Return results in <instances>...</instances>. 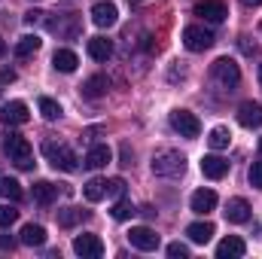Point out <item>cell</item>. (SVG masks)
<instances>
[{"instance_id":"obj_7","label":"cell","mask_w":262,"mask_h":259,"mask_svg":"<svg viewBox=\"0 0 262 259\" xmlns=\"http://www.w3.org/2000/svg\"><path fill=\"white\" fill-rule=\"evenodd\" d=\"M73 253L82 259H101L104 256V241L98 235H76L73 238Z\"/></svg>"},{"instance_id":"obj_40","label":"cell","mask_w":262,"mask_h":259,"mask_svg":"<svg viewBox=\"0 0 262 259\" xmlns=\"http://www.w3.org/2000/svg\"><path fill=\"white\" fill-rule=\"evenodd\" d=\"M241 3H244L247 9H253V6H262V0H241Z\"/></svg>"},{"instance_id":"obj_33","label":"cell","mask_w":262,"mask_h":259,"mask_svg":"<svg viewBox=\"0 0 262 259\" xmlns=\"http://www.w3.org/2000/svg\"><path fill=\"white\" fill-rule=\"evenodd\" d=\"M168 256L171 259H186L189 256V247L180 244V241H174V244H168Z\"/></svg>"},{"instance_id":"obj_29","label":"cell","mask_w":262,"mask_h":259,"mask_svg":"<svg viewBox=\"0 0 262 259\" xmlns=\"http://www.w3.org/2000/svg\"><path fill=\"white\" fill-rule=\"evenodd\" d=\"M0 195L3 198H9V201H21V186H18V180H12V177H0Z\"/></svg>"},{"instance_id":"obj_14","label":"cell","mask_w":262,"mask_h":259,"mask_svg":"<svg viewBox=\"0 0 262 259\" xmlns=\"http://www.w3.org/2000/svg\"><path fill=\"white\" fill-rule=\"evenodd\" d=\"M201 174L210 177V180H223L229 174V162L220 159V156H204L201 159Z\"/></svg>"},{"instance_id":"obj_19","label":"cell","mask_w":262,"mask_h":259,"mask_svg":"<svg viewBox=\"0 0 262 259\" xmlns=\"http://www.w3.org/2000/svg\"><path fill=\"white\" fill-rule=\"evenodd\" d=\"M55 195H58V186H55V183H49V180H37V183H34V201H37V204L49 207V204L55 201Z\"/></svg>"},{"instance_id":"obj_9","label":"cell","mask_w":262,"mask_h":259,"mask_svg":"<svg viewBox=\"0 0 262 259\" xmlns=\"http://www.w3.org/2000/svg\"><path fill=\"white\" fill-rule=\"evenodd\" d=\"M128 241H131V247H137V250H159V235L149 229V226H134L128 232Z\"/></svg>"},{"instance_id":"obj_37","label":"cell","mask_w":262,"mask_h":259,"mask_svg":"<svg viewBox=\"0 0 262 259\" xmlns=\"http://www.w3.org/2000/svg\"><path fill=\"white\" fill-rule=\"evenodd\" d=\"M0 82H15V70H0Z\"/></svg>"},{"instance_id":"obj_10","label":"cell","mask_w":262,"mask_h":259,"mask_svg":"<svg viewBox=\"0 0 262 259\" xmlns=\"http://www.w3.org/2000/svg\"><path fill=\"white\" fill-rule=\"evenodd\" d=\"M195 15H201L210 25H220L226 18V3L223 0H198L195 3Z\"/></svg>"},{"instance_id":"obj_5","label":"cell","mask_w":262,"mask_h":259,"mask_svg":"<svg viewBox=\"0 0 262 259\" xmlns=\"http://www.w3.org/2000/svg\"><path fill=\"white\" fill-rule=\"evenodd\" d=\"M183 46L189 52H204L213 46V34L201 25H189V28H183Z\"/></svg>"},{"instance_id":"obj_42","label":"cell","mask_w":262,"mask_h":259,"mask_svg":"<svg viewBox=\"0 0 262 259\" xmlns=\"http://www.w3.org/2000/svg\"><path fill=\"white\" fill-rule=\"evenodd\" d=\"M259 85H262V64H259Z\"/></svg>"},{"instance_id":"obj_21","label":"cell","mask_w":262,"mask_h":259,"mask_svg":"<svg viewBox=\"0 0 262 259\" xmlns=\"http://www.w3.org/2000/svg\"><path fill=\"white\" fill-rule=\"evenodd\" d=\"M52 64H55V70H61V73H73L76 64H79V58H76V52H70V49H55Z\"/></svg>"},{"instance_id":"obj_6","label":"cell","mask_w":262,"mask_h":259,"mask_svg":"<svg viewBox=\"0 0 262 259\" xmlns=\"http://www.w3.org/2000/svg\"><path fill=\"white\" fill-rule=\"evenodd\" d=\"M171 128L177 131L180 137H198L201 134V122H198L195 113H189V110H174L171 113Z\"/></svg>"},{"instance_id":"obj_17","label":"cell","mask_w":262,"mask_h":259,"mask_svg":"<svg viewBox=\"0 0 262 259\" xmlns=\"http://www.w3.org/2000/svg\"><path fill=\"white\" fill-rule=\"evenodd\" d=\"M189 207H192L195 213H210V210L216 207V192H213V189H198V192H192Z\"/></svg>"},{"instance_id":"obj_24","label":"cell","mask_w":262,"mask_h":259,"mask_svg":"<svg viewBox=\"0 0 262 259\" xmlns=\"http://www.w3.org/2000/svg\"><path fill=\"white\" fill-rule=\"evenodd\" d=\"M40 43H43V40H40L37 34H25V37L15 43V55H18V58H28V55H34V52L40 49Z\"/></svg>"},{"instance_id":"obj_13","label":"cell","mask_w":262,"mask_h":259,"mask_svg":"<svg viewBox=\"0 0 262 259\" xmlns=\"http://www.w3.org/2000/svg\"><path fill=\"white\" fill-rule=\"evenodd\" d=\"M238 122L244 128H262V104H253V101L241 104L238 107Z\"/></svg>"},{"instance_id":"obj_32","label":"cell","mask_w":262,"mask_h":259,"mask_svg":"<svg viewBox=\"0 0 262 259\" xmlns=\"http://www.w3.org/2000/svg\"><path fill=\"white\" fill-rule=\"evenodd\" d=\"M107 195H113V198H122V195H125V180H122V177H113V180H107Z\"/></svg>"},{"instance_id":"obj_16","label":"cell","mask_w":262,"mask_h":259,"mask_svg":"<svg viewBox=\"0 0 262 259\" xmlns=\"http://www.w3.org/2000/svg\"><path fill=\"white\" fill-rule=\"evenodd\" d=\"M226 220H229V223H247V220H250V204H247V198H229V204H226Z\"/></svg>"},{"instance_id":"obj_4","label":"cell","mask_w":262,"mask_h":259,"mask_svg":"<svg viewBox=\"0 0 262 259\" xmlns=\"http://www.w3.org/2000/svg\"><path fill=\"white\" fill-rule=\"evenodd\" d=\"M210 73H213V79H216L223 89H235V85L241 82V70H238V64H235L232 58H216L213 67H210Z\"/></svg>"},{"instance_id":"obj_22","label":"cell","mask_w":262,"mask_h":259,"mask_svg":"<svg viewBox=\"0 0 262 259\" xmlns=\"http://www.w3.org/2000/svg\"><path fill=\"white\" fill-rule=\"evenodd\" d=\"M104 92H107V76H101V73H95V76H89V79L82 82V95L92 98V101L101 98Z\"/></svg>"},{"instance_id":"obj_20","label":"cell","mask_w":262,"mask_h":259,"mask_svg":"<svg viewBox=\"0 0 262 259\" xmlns=\"http://www.w3.org/2000/svg\"><path fill=\"white\" fill-rule=\"evenodd\" d=\"M89 55H92L95 61H107V58L113 55V43H110L107 37H92V40H89Z\"/></svg>"},{"instance_id":"obj_2","label":"cell","mask_w":262,"mask_h":259,"mask_svg":"<svg viewBox=\"0 0 262 259\" xmlns=\"http://www.w3.org/2000/svg\"><path fill=\"white\" fill-rule=\"evenodd\" d=\"M186 171V156L177 149H159L152 156V174L156 177H180Z\"/></svg>"},{"instance_id":"obj_28","label":"cell","mask_w":262,"mask_h":259,"mask_svg":"<svg viewBox=\"0 0 262 259\" xmlns=\"http://www.w3.org/2000/svg\"><path fill=\"white\" fill-rule=\"evenodd\" d=\"M85 201H101L104 195H107V180H101V177H92L89 183H85Z\"/></svg>"},{"instance_id":"obj_36","label":"cell","mask_w":262,"mask_h":259,"mask_svg":"<svg viewBox=\"0 0 262 259\" xmlns=\"http://www.w3.org/2000/svg\"><path fill=\"white\" fill-rule=\"evenodd\" d=\"M43 15H46V12H40V9H31V12L25 15V21H28V25H34V21H43Z\"/></svg>"},{"instance_id":"obj_38","label":"cell","mask_w":262,"mask_h":259,"mask_svg":"<svg viewBox=\"0 0 262 259\" xmlns=\"http://www.w3.org/2000/svg\"><path fill=\"white\" fill-rule=\"evenodd\" d=\"M12 244H15L12 238H6V235H0V250H12Z\"/></svg>"},{"instance_id":"obj_23","label":"cell","mask_w":262,"mask_h":259,"mask_svg":"<svg viewBox=\"0 0 262 259\" xmlns=\"http://www.w3.org/2000/svg\"><path fill=\"white\" fill-rule=\"evenodd\" d=\"M85 217H89V210H82V207H64V210H58V226L61 229H73Z\"/></svg>"},{"instance_id":"obj_26","label":"cell","mask_w":262,"mask_h":259,"mask_svg":"<svg viewBox=\"0 0 262 259\" xmlns=\"http://www.w3.org/2000/svg\"><path fill=\"white\" fill-rule=\"evenodd\" d=\"M207 143H210V149H226L232 143V134H229L226 125H216V128L207 134Z\"/></svg>"},{"instance_id":"obj_18","label":"cell","mask_w":262,"mask_h":259,"mask_svg":"<svg viewBox=\"0 0 262 259\" xmlns=\"http://www.w3.org/2000/svg\"><path fill=\"white\" fill-rule=\"evenodd\" d=\"M21 244H25V247H43V244H46V229L37 226V223H28V226L21 229Z\"/></svg>"},{"instance_id":"obj_25","label":"cell","mask_w":262,"mask_h":259,"mask_svg":"<svg viewBox=\"0 0 262 259\" xmlns=\"http://www.w3.org/2000/svg\"><path fill=\"white\" fill-rule=\"evenodd\" d=\"M186 235H189L192 244H207L210 235H213V226H210V223H192V226L186 229Z\"/></svg>"},{"instance_id":"obj_15","label":"cell","mask_w":262,"mask_h":259,"mask_svg":"<svg viewBox=\"0 0 262 259\" xmlns=\"http://www.w3.org/2000/svg\"><path fill=\"white\" fill-rule=\"evenodd\" d=\"M113 159V153H110V146L107 143H95L92 149H89V156H85V168H92V171H98V168H104L107 162Z\"/></svg>"},{"instance_id":"obj_8","label":"cell","mask_w":262,"mask_h":259,"mask_svg":"<svg viewBox=\"0 0 262 259\" xmlns=\"http://www.w3.org/2000/svg\"><path fill=\"white\" fill-rule=\"evenodd\" d=\"M28 119H31V113H28L25 101H9V104L0 107V122L3 125H25Z\"/></svg>"},{"instance_id":"obj_39","label":"cell","mask_w":262,"mask_h":259,"mask_svg":"<svg viewBox=\"0 0 262 259\" xmlns=\"http://www.w3.org/2000/svg\"><path fill=\"white\" fill-rule=\"evenodd\" d=\"M122 165H131V153H128V146H122Z\"/></svg>"},{"instance_id":"obj_34","label":"cell","mask_w":262,"mask_h":259,"mask_svg":"<svg viewBox=\"0 0 262 259\" xmlns=\"http://www.w3.org/2000/svg\"><path fill=\"white\" fill-rule=\"evenodd\" d=\"M250 186L253 189H262V162H253V168H250Z\"/></svg>"},{"instance_id":"obj_12","label":"cell","mask_w":262,"mask_h":259,"mask_svg":"<svg viewBox=\"0 0 262 259\" xmlns=\"http://www.w3.org/2000/svg\"><path fill=\"white\" fill-rule=\"evenodd\" d=\"M244 253H247V244H244L238 235L223 238V241H220V247H216V256H220V259H241Z\"/></svg>"},{"instance_id":"obj_1","label":"cell","mask_w":262,"mask_h":259,"mask_svg":"<svg viewBox=\"0 0 262 259\" xmlns=\"http://www.w3.org/2000/svg\"><path fill=\"white\" fill-rule=\"evenodd\" d=\"M43 156H46V162L55 168V171H76L79 168V159H76V153L67 146V143H58V140H46L43 143Z\"/></svg>"},{"instance_id":"obj_3","label":"cell","mask_w":262,"mask_h":259,"mask_svg":"<svg viewBox=\"0 0 262 259\" xmlns=\"http://www.w3.org/2000/svg\"><path fill=\"white\" fill-rule=\"evenodd\" d=\"M3 146H6V156H9V162H15L18 168H31L34 165V149H31V143L21 137V134H6V140H3Z\"/></svg>"},{"instance_id":"obj_11","label":"cell","mask_w":262,"mask_h":259,"mask_svg":"<svg viewBox=\"0 0 262 259\" xmlns=\"http://www.w3.org/2000/svg\"><path fill=\"white\" fill-rule=\"evenodd\" d=\"M116 18H119V9H116V3H95L92 6V21L98 25V28H113L116 25Z\"/></svg>"},{"instance_id":"obj_43","label":"cell","mask_w":262,"mask_h":259,"mask_svg":"<svg viewBox=\"0 0 262 259\" xmlns=\"http://www.w3.org/2000/svg\"><path fill=\"white\" fill-rule=\"evenodd\" d=\"M259 153H262V140H259Z\"/></svg>"},{"instance_id":"obj_35","label":"cell","mask_w":262,"mask_h":259,"mask_svg":"<svg viewBox=\"0 0 262 259\" xmlns=\"http://www.w3.org/2000/svg\"><path fill=\"white\" fill-rule=\"evenodd\" d=\"M241 52H244V55H256V52H259V46H256V43H250L247 37H241Z\"/></svg>"},{"instance_id":"obj_44","label":"cell","mask_w":262,"mask_h":259,"mask_svg":"<svg viewBox=\"0 0 262 259\" xmlns=\"http://www.w3.org/2000/svg\"><path fill=\"white\" fill-rule=\"evenodd\" d=\"M259 31H262V25H259Z\"/></svg>"},{"instance_id":"obj_31","label":"cell","mask_w":262,"mask_h":259,"mask_svg":"<svg viewBox=\"0 0 262 259\" xmlns=\"http://www.w3.org/2000/svg\"><path fill=\"white\" fill-rule=\"evenodd\" d=\"M15 220H18V210H15V207H9V204H0V226H3V229H9Z\"/></svg>"},{"instance_id":"obj_27","label":"cell","mask_w":262,"mask_h":259,"mask_svg":"<svg viewBox=\"0 0 262 259\" xmlns=\"http://www.w3.org/2000/svg\"><path fill=\"white\" fill-rule=\"evenodd\" d=\"M37 107H40V113H43V119H46V122L61 119V104H58V101H52V98H40V101H37Z\"/></svg>"},{"instance_id":"obj_30","label":"cell","mask_w":262,"mask_h":259,"mask_svg":"<svg viewBox=\"0 0 262 259\" xmlns=\"http://www.w3.org/2000/svg\"><path fill=\"white\" fill-rule=\"evenodd\" d=\"M110 213H113V220H131V217L137 213V207H134L131 201H125V198H119V201L113 204V210H110Z\"/></svg>"},{"instance_id":"obj_41","label":"cell","mask_w":262,"mask_h":259,"mask_svg":"<svg viewBox=\"0 0 262 259\" xmlns=\"http://www.w3.org/2000/svg\"><path fill=\"white\" fill-rule=\"evenodd\" d=\"M3 55H6V43L0 40V58H3Z\"/></svg>"}]
</instances>
